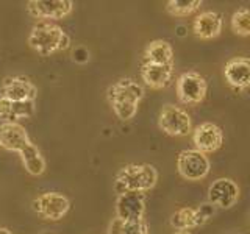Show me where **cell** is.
<instances>
[{"mask_svg": "<svg viewBox=\"0 0 250 234\" xmlns=\"http://www.w3.org/2000/svg\"><path fill=\"white\" fill-rule=\"evenodd\" d=\"M0 145L6 150L21 155L22 164L30 175L39 176L45 170V159L42 158L39 148L31 142L27 130L21 123L3 122L0 125Z\"/></svg>", "mask_w": 250, "mask_h": 234, "instance_id": "6da1fadb", "label": "cell"}, {"mask_svg": "<svg viewBox=\"0 0 250 234\" xmlns=\"http://www.w3.org/2000/svg\"><path fill=\"white\" fill-rule=\"evenodd\" d=\"M106 97L116 116L127 122L135 117L139 101L144 97V89L131 78H121L108 88Z\"/></svg>", "mask_w": 250, "mask_h": 234, "instance_id": "7a4b0ae2", "label": "cell"}, {"mask_svg": "<svg viewBox=\"0 0 250 234\" xmlns=\"http://www.w3.org/2000/svg\"><path fill=\"white\" fill-rule=\"evenodd\" d=\"M158 181V172L152 164H128L116 174L114 191L125 192H146L155 187Z\"/></svg>", "mask_w": 250, "mask_h": 234, "instance_id": "3957f363", "label": "cell"}, {"mask_svg": "<svg viewBox=\"0 0 250 234\" xmlns=\"http://www.w3.org/2000/svg\"><path fill=\"white\" fill-rule=\"evenodd\" d=\"M28 45L41 57H49L55 52L66 50L70 45V39L66 31L57 23L41 20L31 28Z\"/></svg>", "mask_w": 250, "mask_h": 234, "instance_id": "277c9868", "label": "cell"}, {"mask_svg": "<svg viewBox=\"0 0 250 234\" xmlns=\"http://www.w3.org/2000/svg\"><path fill=\"white\" fill-rule=\"evenodd\" d=\"M177 96L183 105H199L205 100L208 92V83L205 77L199 72H185L177 78Z\"/></svg>", "mask_w": 250, "mask_h": 234, "instance_id": "5b68a950", "label": "cell"}, {"mask_svg": "<svg viewBox=\"0 0 250 234\" xmlns=\"http://www.w3.org/2000/svg\"><path fill=\"white\" fill-rule=\"evenodd\" d=\"M31 208L44 220L57 222L69 213L70 201L61 192H44L31 201Z\"/></svg>", "mask_w": 250, "mask_h": 234, "instance_id": "8992f818", "label": "cell"}, {"mask_svg": "<svg viewBox=\"0 0 250 234\" xmlns=\"http://www.w3.org/2000/svg\"><path fill=\"white\" fill-rule=\"evenodd\" d=\"M158 127L167 136H186L191 133V116L175 105H164L158 116Z\"/></svg>", "mask_w": 250, "mask_h": 234, "instance_id": "52a82bcc", "label": "cell"}, {"mask_svg": "<svg viewBox=\"0 0 250 234\" xmlns=\"http://www.w3.org/2000/svg\"><path fill=\"white\" fill-rule=\"evenodd\" d=\"M209 159L197 150H183L177 158V170L188 181H200L209 174Z\"/></svg>", "mask_w": 250, "mask_h": 234, "instance_id": "ba28073f", "label": "cell"}, {"mask_svg": "<svg viewBox=\"0 0 250 234\" xmlns=\"http://www.w3.org/2000/svg\"><path fill=\"white\" fill-rule=\"evenodd\" d=\"M239 200V186L230 178H217L208 187V203L214 208L230 209Z\"/></svg>", "mask_w": 250, "mask_h": 234, "instance_id": "9c48e42d", "label": "cell"}, {"mask_svg": "<svg viewBox=\"0 0 250 234\" xmlns=\"http://www.w3.org/2000/svg\"><path fill=\"white\" fill-rule=\"evenodd\" d=\"M38 88L27 77H6L2 84V97L10 101H36Z\"/></svg>", "mask_w": 250, "mask_h": 234, "instance_id": "30bf717a", "label": "cell"}, {"mask_svg": "<svg viewBox=\"0 0 250 234\" xmlns=\"http://www.w3.org/2000/svg\"><path fill=\"white\" fill-rule=\"evenodd\" d=\"M74 10L70 0H30L27 3V11L36 19H62Z\"/></svg>", "mask_w": 250, "mask_h": 234, "instance_id": "8fae6325", "label": "cell"}, {"mask_svg": "<svg viewBox=\"0 0 250 234\" xmlns=\"http://www.w3.org/2000/svg\"><path fill=\"white\" fill-rule=\"evenodd\" d=\"M192 142L195 150L200 153H213L217 152L224 144V133L213 122L200 123L192 131Z\"/></svg>", "mask_w": 250, "mask_h": 234, "instance_id": "7c38bea8", "label": "cell"}, {"mask_svg": "<svg viewBox=\"0 0 250 234\" xmlns=\"http://www.w3.org/2000/svg\"><path fill=\"white\" fill-rule=\"evenodd\" d=\"M146 195L143 192L119 194L116 200V217L124 222L144 218Z\"/></svg>", "mask_w": 250, "mask_h": 234, "instance_id": "4fadbf2b", "label": "cell"}, {"mask_svg": "<svg viewBox=\"0 0 250 234\" xmlns=\"http://www.w3.org/2000/svg\"><path fill=\"white\" fill-rule=\"evenodd\" d=\"M224 77L234 89H246L250 84V61L246 57H234L225 62Z\"/></svg>", "mask_w": 250, "mask_h": 234, "instance_id": "5bb4252c", "label": "cell"}, {"mask_svg": "<svg viewBox=\"0 0 250 234\" xmlns=\"http://www.w3.org/2000/svg\"><path fill=\"white\" fill-rule=\"evenodd\" d=\"M224 25L222 16L216 11H203L192 22L194 35L200 39H214L221 35Z\"/></svg>", "mask_w": 250, "mask_h": 234, "instance_id": "9a60e30c", "label": "cell"}, {"mask_svg": "<svg viewBox=\"0 0 250 234\" xmlns=\"http://www.w3.org/2000/svg\"><path fill=\"white\" fill-rule=\"evenodd\" d=\"M141 78H143V81L148 88L163 89L169 86L172 78H174V66L143 62V66H141Z\"/></svg>", "mask_w": 250, "mask_h": 234, "instance_id": "2e32d148", "label": "cell"}, {"mask_svg": "<svg viewBox=\"0 0 250 234\" xmlns=\"http://www.w3.org/2000/svg\"><path fill=\"white\" fill-rule=\"evenodd\" d=\"M36 113V101H10L0 98V117L6 122L18 123L21 119H28Z\"/></svg>", "mask_w": 250, "mask_h": 234, "instance_id": "e0dca14e", "label": "cell"}, {"mask_svg": "<svg viewBox=\"0 0 250 234\" xmlns=\"http://www.w3.org/2000/svg\"><path fill=\"white\" fill-rule=\"evenodd\" d=\"M144 62L150 64H163V66H174V49L167 41L155 39L148 42L144 50Z\"/></svg>", "mask_w": 250, "mask_h": 234, "instance_id": "ac0fdd59", "label": "cell"}, {"mask_svg": "<svg viewBox=\"0 0 250 234\" xmlns=\"http://www.w3.org/2000/svg\"><path fill=\"white\" fill-rule=\"evenodd\" d=\"M108 234H150V230L144 218L124 222L114 217L108 225Z\"/></svg>", "mask_w": 250, "mask_h": 234, "instance_id": "d6986e66", "label": "cell"}, {"mask_svg": "<svg viewBox=\"0 0 250 234\" xmlns=\"http://www.w3.org/2000/svg\"><path fill=\"white\" fill-rule=\"evenodd\" d=\"M170 225L177 231H189L192 228H197V225H195V209L191 206L177 209L170 217Z\"/></svg>", "mask_w": 250, "mask_h": 234, "instance_id": "ffe728a7", "label": "cell"}, {"mask_svg": "<svg viewBox=\"0 0 250 234\" xmlns=\"http://www.w3.org/2000/svg\"><path fill=\"white\" fill-rule=\"evenodd\" d=\"M202 6L200 0H170L166 3V11L170 16H175V18H185V16H189L194 11H197Z\"/></svg>", "mask_w": 250, "mask_h": 234, "instance_id": "44dd1931", "label": "cell"}, {"mask_svg": "<svg viewBox=\"0 0 250 234\" xmlns=\"http://www.w3.org/2000/svg\"><path fill=\"white\" fill-rule=\"evenodd\" d=\"M231 30L238 36H249L250 35V13L249 8H239V10L231 16Z\"/></svg>", "mask_w": 250, "mask_h": 234, "instance_id": "7402d4cb", "label": "cell"}, {"mask_svg": "<svg viewBox=\"0 0 250 234\" xmlns=\"http://www.w3.org/2000/svg\"><path fill=\"white\" fill-rule=\"evenodd\" d=\"M195 209V225L202 226L209 222V218H213L216 214V208L211 203H203V205L194 208Z\"/></svg>", "mask_w": 250, "mask_h": 234, "instance_id": "603a6c76", "label": "cell"}, {"mask_svg": "<svg viewBox=\"0 0 250 234\" xmlns=\"http://www.w3.org/2000/svg\"><path fill=\"white\" fill-rule=\"evenodd\" d=\"M0 234H14V233H11L8 228H0Z\"/></svg>", "mask_w": 250, "mask_h": 234, "instance_id": "cb8c5ba5", "label": "cell"}, {"mask_svg": "<svg viewBox=\"0 0 250 234\" xmlns=\"http://www.w3.org/2000/svg\"><path fill=\"white\" fill-rule=\"evenodd\" d=\"M175 234H191L189 231H177Z\"/></svg>", "mask_w": 250, "mask_h": 234, "instance_id": "d4e9b609", "label": "cell"}]
</instances>
